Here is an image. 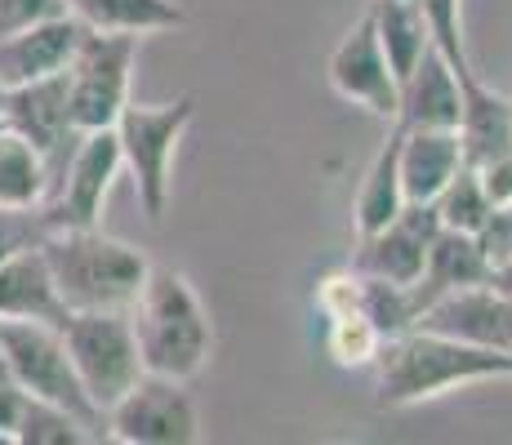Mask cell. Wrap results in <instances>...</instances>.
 I'll return each mask as SVG.
<instances>
[{
    "label": "cell",
    "mask_w": 512,
    "mask_h": 445,
    "mask_svg": "<svg viewBox=\"0 0 512 445\" xmlns=\"http://www.w3.org/2000/svg\"><path fill=\"white\" fill-rule=\"evenodd\" d=\"M0 107H5V85H0Z\"/></svg>",
    "instance_id": "obj_34"
},
{
    "label": "cell",
    "mask_w": 512,
    "mask_h": 445,
    "mask_svg": "<svg viewBox=\"0 0 512 445\" xmlns=\"http://www.w3.org/2000/svg\"><path fill=\"white\" fill-rule=\"evenodd\" d=\"M432 210H437L441 227H455V232H472V236H477L481 227H486L490 214H495V205H490V196H486V187H481L477 170H468V165H464V170L441 187V196L432 201Z\"/></svg>",
    "instance_id": "obj_24"
},
{
    "label": "cell",
    "mask_w": 512,
    "mask_h": 445,
    "mask_svg": "<svg viewBox=\"0 0 512 445\" xmlns=\"http://www.w3.org/2000/svg\"><path fill=\"white\" fill-rule=\"evenodd\" d=\"M415 5H423V0H415Z\"/></svg>",
    "instance_id": "obj_35"
},
{
    "label": "cell",
    "mask_w": 512,
    "mask_h": 445,
    "mask_svg": "<svg viewBox=\"0 0 512 445\" xmlns=\"http://www.w3.org/2000/svg\"><path fill=\"white\" fill-rule=\"evenodd\" d=\"M0 348H5L9 383L18 392L67 410L103 441V410L85 392L81 374H76L72 356H67L63 330L41 325V321H0Z\"/></svg>",
    "instance_id": "obj_5"
},
{
    "label": "cell",
    "mask_w": 512,
    "mask_h": 445,
    "mask_svg": "<svg viewBox=\"0 0 512 445\" xmlns=\"http://www.w3.org/2000/svg\"><path fill=\"white\" fill-rule=\"evenodd\" d=\"M130 321L147 374L192 383L205 370V361L214 352V321L205 312L196 285L183 272L152 263L139 299L130 308Z\"/></svg>",
    "instance_id": "obj_2"
},
{
    "label": "cell",
    "mask_w": 512,
    "mask_h": 445,
    "mask_svg": "<svg viewBox=\"0 0 512 445\" xmlns=\"http://www.w3.org/2000/svg\"><path fill=\"white\" fill-rule=\"evenodd\" d=\"M397 170H401L406 201L432 205L441 196V187L464 170L459 134L455 130H397Z\"/></svg>",
    "instance_id": "obj_17"
},
{
    "label": "cell",
    "mask_w": 512,
    "mask_h": 445,
    "mask_svg": "<svg viewBox=\"0 0 512 445\" xmlns=\"http://www.w3.org/2000/svg\"><path fill=\"white\" fill-rule=\"evenodd\" d=\"M406 210V192H401V170H397V130L383 138V147L374 152V161L366 165V178L357 187L352 201V223L357 236H370L379 227H388L397 214Z\"/></svg>",
    "instance_id": "obj_22"
},
{
    "label": "cell",
    "mask_w": 512,
    "mask_h": 445,
    "mask_svg": "<svg viewBox=\"0 0 512 445\" xmlns=\"http://www.w3.org/2000/svg\"><path fill=\"white\" fill-rule=\"evenodd\" d=\"M196 121V98L179 94L174 103H125L116 116V138H121V161L134 178L139 205L152 223L165 219L174 196V156H179L183 134Z\"/></svg>",
    "instance_id": "obj_4"
},
{
    "label": "cell",
    "mask_w": 512,
    "mask_h": 445,
    "mask_svg": "<svg viewBox=\"0 0 512 445\" xmlns=\"http://www.w3.org/2000/svg\"><path fill=\"white\" fill-rule=\"evenodd\" d=\"M326 76H330V89L343 98V103L366 107L370 116H379V121L392 125L401 81H397V72H392L388 54H383V45H379L370 9L339 36V45L330 49Z\"/></svg>",
    "instance_id": "obj_10"
},
{
    "label": "cell",
    "mask_w": 512,
    "mask_h": 445,
    "mask_svg": "<svg viewBox=\"0 0 512 445\" xmlns=\"http://www.w3.org/2000/svg\"><path fill=\"white\" fill-rule=\"evenodd\" d=\"M18 445H81V441H98L81 419H72L67 410L49 401H36L23 392V410H18V428H14Z\"/></svg>",
    "instance_id": "obj_25"
},
{
    "label": "cell",
    "mask_w": 512,
    "mask_h": 445,
    "mask_svg": "<svg viewBox=\"0 0 512 445\" xmlns=\"http://www.w3.org/2000/svg\"><path fill=\"white\" fill-rule=\"evenodd\" d=\"M383 334L374 330V321L366 312H343L326 316V352L339 370H366L379 361Z\"/></svg>",
    "instance_id": "obj_23"
},
{
    "label": "cell",
    "mask_w": 512,
    "mask_h": 445,
    "mask_svg": "<svg viewBox=\"0 0 512 445\" xmlns=\"http://www.w3.org/2000/svg\"><path fill=\"white\" fill-rule=\"evenodd\" d=\"M459 112H464V85L450 58L437 45L419 58V67L401 81L397 94V130H459Z\"/></svg>",
    "instance_id": "obj_14"
},
{
    "label": "cell",
    "mask_w": 512,
    "mask_h": 445,
    "mask_svg": "<svg viewBox=\"0 0 512 445\" xmlns=\"http://www.w3.org/2000/svg\"><path fill=\"white\" fill-rule=\"evenodd\" d=\"M477 178H481V187H486L495 210H512V156H499V161L481 165Z\"/></svg>",
    "instance_id": "obj_31"
},
{
    "label": "cell",
    "mask_w": 512,
    "mask_h": 445,
    "mask_svg": "<svg viewBox=\"0 0 512 445\" xmlns=\"http://www.w3.org/2000/svg\"><path fill=\"white\" fill-rule=\"evenodd\" d=\"M437 232H441L437 210L406 201V210L388 227H379V232H370V236H357V254H352L348 267H357L361 276L392 281V285H415L423 276V259H428V245Z\"/></svg>",
    "instance_id": "obj_12"
},
{
    "label": "cell",
    "mask_w": 512,
    "mask_h": 445,
    "mask_svg": "<svg viewBox=\"0 0 512 445\" xmlns=\"http://www.w3.org/2000/svg\"><path fill=\"white\" fill-rule=\"evenodd\" d=\"M54 192L45 156L0 121V210H41Z\"/></svg>",
    "instance_id": "obj_21"
},
{
    "label": "cell",
    "mask_w": 512,
    "mask_h": 445,
    "mask_svg": "<svg viewBox=\"0 0 512 445\" xmlns=\"http://www.w3.org/2000/svg\"><path fill=\"white\" fill-rule=\"evenodd\" d=\"M464 85V112H459V152L468 170L512 156V98L499 94L481 72L459 76Z\"/></svg>",
    "instance_id": "obj_16"
},
{
    "label": "cell",
    "mask_w": 512,
    "mask_h": 445,
    "mask_svg": "<svg viewBox=\"0 0 512 445\" xmlns=\"http://www.w3.org/2000/svg\"><path fill=\"white\" fill-rule=\"evenodd\" d=\"M0 121L14 134H23L36 152L45 156L49 174H63L67 156H72L81 130L72 125V112H67V72L49 76V81H32L5 89V107H0Z\"/></svg>",
    "instance_id": "obj_11"
},
{
    "label": "cell",
    "mask_w": 512,
    "mask_h": 445,
    "mask_svg": "<svg viewBox=\"0 0 512 445\" xmlns=\"http://www.w3.org/2000/svg\"><path fill=\"white\" fill-rule=\"evenodd\" d=\"M85 32L90 27L76 14H58V18H45V23L5 36L0 41V85L18 89L32 81H49V76H63L67 63L76 58V49H81Z\"/></svg>",
    "instance_id": "obj_13"
},
{
    "label": "cell",
    "mask_w": 512,
    "mask_h": 445,
    "mask_svg": "<svg viewBox=\"0 0 512 445\" xmlns=\"http://www.w3.org/2000/svg\"><path fill=\"white\" fill-rule=\"evenodd\" d=\"M490 379H512V352L450 339L428 325L383 339L379 361H374V392L383 410H410V405L437 401L446 392Z\"/></svg>",
    "instance_id": "obj_1"
},
{
    "label": "cell",
    "mask_w": 512,
    "mask_h": 445,
    "mask_svg": "<svg viewBox=\"0 0 512 445\" xmlns=\"http://www.w3.org/2000/svg\"><path fill=\"white\" fill-rule=\"evenodd\" d=\"M72 308L63 303L41 245H23L0 263V321H41L63 330Z\"/></svg>",
    "instance_id": "obj_15"
},
{
    "label": "cell",
    "mask_w": 512,
    "mask_h": 445,
    "mask_svg": "<svg viewBox=\"0 0 512 445\" xmlns=\"http://www.w3.org/2000/svg\"><path fill=\"white\" fill-rule=\"evenodd\" d=\"M58 14H72L67 0H0V41L23 27H36L45 18H58Z\"/></svg>",
    "instance_id": "obj_30"
},
{
    "label": "cell",
    "mask_w": 512,
    "mask_h": 445,
    "mask_svg": "<svg viewBox=\"0 0 512 445\" xmlns=\"http://www.w3.org/2000/svg\"><path fill=\"white\" fill-rule=\"evenodd\" d=\"M361 312L370 316L383 339H397V334L415 330L419 321V303L410 294V285H392L379 281V276H361Z\"/></svg>",
    "instance_id": "obj_26"
},
{
    "label": "cell",
    "mask_w": 512,
    "mask_h": 445,
    "mask_svg": "<svg viewBox=\"0 0 512 445\" xmlns=\"http://www.w3.org/2000/svg\"><path fill=\"white\" fill-rule=\"evenodd\" d=\"M125 170L121 161V138L116 130H90L76 138L72 156H67L63 174L54 178V192L45 201V223L54 227H98L103 223V205L112 192L116 174Z\"/></svg>",
    "instance_id": "obj_9"
},
{
    "label": "cell",
    "mask_w": 512,
    "mask_h": 445,
    "mask_svg": "<svg viewBox=\"0 0 512 445\" xmlns=\"http://www.w3.org/2000/svg\"><path fill=\"white\" fill-rule=\"evenodd\" d=\"M486 285H490V290H499L504 299H512V254H508V259H499V263H490Z\"/></svg>",
    "instance_id": "obj_32"
},
{
    "label": "cell",
    "mask_w": 512,
    "mask_h": 445,
    "mask_svg": "<svg viewBox=\"0 0 512 445\" xmlns=\"http://www.w3.org/2000/svg\"><path fill=\"white\" fill-rule=\"evenodd\" d=\"M370 18H374V32H379V45L388 54L397 81H406L419 67V58L437 45L423 5H415V0H370Z\"/></svg>",
    "instance_id": "obj_20"
},
{
    "label": "cell",
    "mask_w": 512,
    "mask_h": 445,
    "mask_svg": "<svg viewBox=\"0 0 512 445\" xmlns=\"http://www.w3.org/2000/svg\"><path fill=\"white\" fill-rule=\"evenodd\" d=\"M76 18L90 32H121V36H156L187 23L179 0H67Z\"/></svg>",
    "instance_id": "obj_19"
},
{
    "label": "cell",
    "mask_w": 512,
    "mask_h": 445,
    "mask_svg": "<svg viewBox=\"0 0 512 445\" xmlns=\"http://www.w3.org/2000/svg\"><path fill=\"white\" fill-rule=\"evenodd\" d=\"M103 437L121 445H196L205 432L183 379L143 374L121 401L107 405Z\"/></svg>",
    "instance_id": "obj_8"
},
{
    "label": "cell",
    "mask_w": 512,
    "mask_h": 445,
    "mask_svg": "<svg viewBox=\"0 0 512 445\" xmlns=\"http://www.w3.org/2000/svg\"><path fill=\"white\" fill-rule=\"evenodd\" d=\"M317 312L321 316H343L361 312V272L343 267V272H326L317 281Z\"/></svg>",
    "instance_id": "obj_29"
},
{
    "label": "cell",
    "mask_w": 512,
    "mask_h": 445,
    "mask_svg": "<svg viewBox=\"0 0 512 445\" xmlns=\"http://www.w3.org/2000/svg\"><path fill=\"white\" fill-rule=\"evenodd\" d=\"M423 14H428L432 41L450 58V67H455L459 76L477 72L468 58V45H464V0H423Z\"/></svg>",
    "instance_id": "obj_27"
},
{
    "label": "cell",
    "mask_w": 512,
    "mask_h": 445,
    "mask_svg": "<svg viewBox=\"0 0 512 445\" xmlns=\"http://www.w3.org/2000/svg\"><path fill=\"white\" fill-rule=\"evenodd\" d=\"M49 236L45 205L41 210H0V263L18 254L23 245H41Z\"/></svg>",
    "instance_id": "obj_28"
},
{
    "label": "cell",
    "mask_w": 512,
    "mask_h": 445,
    "mask_svg": "<svg viewBox=\"0 0 512 445\" xmlns=\"http://www.w3.org/2000/svg\"><path fill=\"white\" fill-rule=\"evenodd\" d=\"M41 250L72 312H130L152 272L143 250L107 236L103 227H54Z\"/></svg>",
    "instance_id": "obj_3"
},
{
    "label": "cell",
    "mask_w": 512,
    "mask_h": 445,
    "mask_svg": "<svg viewBox=\"0 0 512 445\" xmlns=\"http://www.w3.org/2000/svg\"><path fill=\"white\" fill-rule=\"evenodd\" d=\"M490 276V254L481 250V241L472 232H455V227H441L428 245V259H423V276L410 285L419 312L428 303H437L441 294L468 290V285H481Z\"/></svg>",
    "instance_id": "obj_18"
},
{
    "label": "cell",
    "mask_w": 512,
    "mask_h": 445,
    "mask_svg": "<svg viewBox=\"0 0 512 445\" xmlns=\"http://www.w3.org/2000/svg\"><path fill=\"white\" fill-rule=\"evenodd\" d=\"M63 343L103 414L147 374L130 312H72L63 325Z\"/></svg>",
    "instance_id": "obj_6"
},
{
    "label": "cell",
    "mask_w": 512,
    "mask_h": 445,
    "mask_svg": "<svg viewBox=\"0 0 512 445\" xmlns=\"http://www.w3.org/2000/svg\"><path fill=\"white\" fill-rule=\"evenodd\" d=\"M0 383H9V365H5V348H0Z\"/></svg>",
    "instance_id": "obj_33"
},
{
    "label": "cell",
    "mask_w": 512,
    "mask_h": 445,
    "mask_svg": "<svg viewBox=\"0 0 512 445\" xmlns=\"http://www.w3.org/2000/svg\"><path fill=\"white\" fill-rule=\"evenodd\" d=\"M134 58H139V36L85 32L76 58L67 63V112L81 134L116 125L130 103Z\"/></svg>",
    "instance_id": "obj_7"
}]
</instances>
